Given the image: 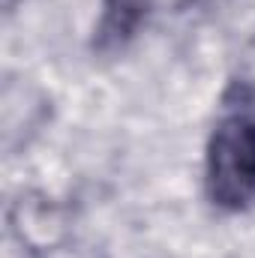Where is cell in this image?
<instances>
[{"label": "cell", "mask_w": 255, "mask_h": 258, "mask_svg": "<svg viewBox=\"0 0 255 258\" xmlns=\"http://www.w3.org/2000/svg\"><path fill=\"white\" fill-rule=\"evenodd\" d=\"M9 231L33 255H48L66 240V210L45 192H21L9 204Z\"/></svg>", "instance_id": "7a4b0ae2"}, {"label": "cell", "mask_w": 255, "mask_h": 258, "mask_svg": "<svg viewBox=\"0 0 255 258\" xmlns=\"http://www.w3.org/2000/svg\"><path fill=\"white\" fill-rule=\"evenodd\" d=\"M183 3H186V6H210L213 0H183Z\"/></svg>", "instance_id": "277c9868"}, {"label": "cell", "mask_w": 255, "mask_h": 258, "mask_svg": "<svg viewBox=\"0 0 255 258\" xmlns=\"http://www.w3.org/2000/svg\"><path fill=\"white\" fill-rule=\"evenodd\" d=\"M150 6L153 0H102V12L93 30V48L99 54L123 51L147 21Z\"/></svg>", "instance_id": "3957f363"}, {"label": "cell", "mask_w": 255, "mask_h": 258, "mask_svg": "<svg viewBox=\"0 0 255 258\" xmlns=\"http://www.w3.org/2000/svg\"><path fill=\"white\" fill-rule=\"evenodd\" d=\"M228 93L237 99H225V114L210 132L204 186L219 210L240 213L255 204V90L240 81Z\"/></svg>", "instance_id": "6da1fadb"}]
</instances>
